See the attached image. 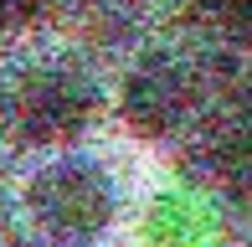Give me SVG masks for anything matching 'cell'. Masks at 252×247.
<instances>
[{"mask_svg": "<svg viewBox=\"0 0 252 247\" xmlns=\"http://www.w3.org/2000/svg\"><path fill=\"white\" fill-rule=\"evenodd\" d=\"M201 108V72L175 52H144L119 83V119L139 139H170Z\"/></svg>", "mask_w": 252, "mask_h": 247, "instance_id": "cell-3", "label": "cell"}, {"mask_svg": "<svg viewBox=\"0 0 252 247\" xmlns=\"http://www.w3.org/2000/svg\"><path fill=\"white\" fill-rule=\"evenodd\" d=\"M5 134H10V108H5V88H0V144H5Z\"/></svg>", "mask_w": 252, "mask_h": 247, "instance_id": "cell-7", "label": "cell"}, {"mask_svg": "<svg viewBox=\"0 0 252 247\" xmlns=\"http://www.w3.org/2000/svg\"><path fill=\"white\" fill-rule=\"evenodd\" d=\"M5 108H10V134L21 144H31V150H67L98 119V88L77 67L36 62L16 77V88L5 93Z\"/></svg>", "mask_w": 252, "mask_h": 247, "instance_id": "cell-2", "label": "cell"}, {"mask_svg": "<svg viewBox=\"0 0 252 247\" xmlns=\"http://www.w3.org/2000/svg\"><path fill=\"white\" fill-rule=\"evenodd\" d=\"M52 5H57V0H0V36L31 26V21H41Z\"/></svg>", "mask_w": 252, "mask_h": 247, "instance_id": "cell-5", "label": "cell"}, {"mask_svg": "<svg viewBox=\"0 0 252 247\" xmlns=\"http://www.w3.org/2000/svg\"><path fill=\"white\" fill-rule=\"evenodd\" d=\"M21 211L47 247H93L119 216V185L88 154H52L26 175Z\"/></svg>", "mask_w": 252, "mask_h": 247, "instance_id": "cell-1", "label": "cell"}, {"mask_svg": "<svg viewBox=\"0 0 252 247\" xmlns=\"http://www.w3.org/2000/svg\"><path fill=\"white\" fill-rule=\"evenodd\" d=\"M201 175L232 206H252V129L232 124V129L211 134L201 144Z\"/></svg>", "mask_w": 252, "mask_h": 247, "instance_id": "cell-4", "label": "cell"}, {"mask_svg": "<svg viewBox=\"0 0 252 247\" xmlns=\"http://www.w3.org/2000/svg\"><path fill=\"white\" fill-rule=\"evenodd\" d=\"M211 10L221 16V26L232 31L237 41L252 47V0H211Z\"/></svg>", "mask_w": 252, "mask_h": 247, "instance_id": "cell-6", "label": "cell"}]
</instances>
